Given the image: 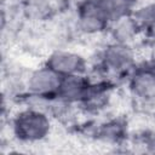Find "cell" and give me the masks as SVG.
I'll return each mask as SVG.
<instances>
[{
    "instance_id": "obj_4",
    "label": "cell",
    "mask_w": 155,
    "mask_h": 155,
    "mask_svg": "<svg viewBox=\"0 0 155 155\" xmlns=\"http://www.w3.org/2000/svg\"><path fill=\"white\" fill-rule=\"evenodd\" d=\"M62 76L46 64L31 71L27 79L28 94L39 97H53L57 94Z\"/></svg>"
},
{
    "instance_id": "obj_3",
    "label": "cell",
    "mask_w": 155,
    "mask_h": 155,
    "mask_svg": "<svg viewBox=\"0 0 155 155\" xmlns=\"http://www.w3.org/2000/svg\"><path fill=\"white\" fill-rule=\"evenodd\" d=\"M76 23L80 31L96 35L108 30L110 21L105 16L99 0H81L78 6Z\"/></svg>"
},
{
    "instance_id": "obj_12",
    "label": "cell",
    "mask_w": 155,
    "mask_h": 155,
    "mask_svg": "<svg viewBox=\"0 0 155 155\" xmlns=\"http://www.w3.org/2000/svg\"><path fill=\"white\" fill-rule=\"evenodd\" d=\"M142 30L144 31L145 39H147L148 41H150L151 44L155 45V21H153L151 23L147 24Z\"/></svg>"
},
{
    "instance_id": "obj_11",
    "label": "cell",
    "mask_w": 155,
    "mask_h": 155,
    "mask_svg": "<svg viewBox=\"0 0 155 155\" xmlns=\"http://www.w3.org/2000/svg\"><path fill=\"white\" fill-rule=\"evenodd\" d=\"M132 16L134 17L137 23L143 29L147 24L155 21V2H149L143 6L137 7L134 10V12L132 13Z\"/></svg>"
},
{
    "instance_id": "obj_6",
    "label": "cell",
    "mask_w": 155,
    "mask_h": 155,
    "mask_svg": "<svg viewBox=\"0 0 155 155\" xmlns=\"http://www.w3.org/2000/svg\"><path fill=\"white\" fill-rule=\"evenodd\" d=\"M128 88L136 98L143 102L155 99V67L134 68L130 73Z\"/></svg>"
},
{
    "instance_id": "obj_9",
    "label": "cell",
    "mask_w": 155,
    "mask_h": 155,
    "mask_svg": "<svg viewBox=\"0 0 155 155\" xmlns=\"http://www.w3.org/2000/svg\"><path fill=\"white\" fill-rule=\"evenodd\" d=\"M99 4L111 23L119 18L131 16L137 8L138 0H99Z\"/></svg>"
},
{
    "instance_id": "obj_10",
    "label": "cell",
    "mask_w": 155,
    "mask_h": 155,
    "mask_svg": "<svg viewBox=\"0 0 155 155\" xmlns=\"http://www.w3.org/2000/svg\"><path fill=\"white\" fill-rule=\"evenodd\" d=\"M125 130V124L119 120H110L101 125V127L97 130V136L105 142H117L124 138Z\"/></svg>"
},
{
    "instance_id": "obj_7",
    "label": "cell",
    "mask_w": 155,
    "mask_h": 155,
    "mask_svg": "<svg viewBox=\"0 0 155 155\" xmlns=\"http://www.w3.org/2000/svg\"><path fill=\"white\" fill-rule=\"evenodd\" d=\"M90 85L91 80L86 78L85 74L62 76L56 96L71 105L75 103L80 104L84 97L86 96Z\"/></svg>"
},
{
    "instance_id": "obj_1",
    "label": "cell",
    "mask_w": 155,
    "mask_h": 155,
    "mask_svg": "<svg viewBox=\"0 0 155 155\" xmlns=\"http://www.w3.org/2000/svg\"><path fill=\"white\" fill-rule=\"evenodd\" d=\"M51 128L50 114L30 107L19 111L12 120V131L15 136L25 143L44 140L50 134Z\"/></svg>"
},
{
    "instance_id": "obj_8",
    "label": "cell",
    "mask_w": 155,
    "mask_h": 155,
    "mask_svg": "<svg viewBox=\"0 0 155 155\" xmlns=\"http://www.w3.org/2000/svg\"><path fill=\"white\" fill-rule=\"evenodd\" d=\"M108 30L110 31V35L114 41L130 45V42L137 36L139 30H142V27L137 23L134 17L131 15V16H126L116 21H113L109 24Z\"/></svg>"
},
{
    "instance_id": "obj_5",
    "label": "cell",
    "mask_w": 155,
    "mask_h": 155,
    "mask_svg": "<svg viewBox=\"0 0 155 155\" xmlns=\"http://www.w3.org/2000/svg\"><path fill=\"white\" fill-rule=\"evenodd\" d=\"M45 64L61 76L85 74L87 67L85 57L70 50H56L51 52Z\"/></svg>"
},
{
    "instance_id": "obj_2",
    "label": "cell",
    "mask_w": 155,
    "mask_h": 155,
    "mask_svg": "<svg viewBox=\"0 0 155 155\" xmlns=\"http://www.w3.org/2000/svg\"><path fill=\"white\" fill-rule=\"evenodd\" d=\"M136 63V53L128 44L113 41L101 53V65L107 73L122 75L132 71Z\"/></svg>"
}]
</instances>
